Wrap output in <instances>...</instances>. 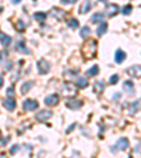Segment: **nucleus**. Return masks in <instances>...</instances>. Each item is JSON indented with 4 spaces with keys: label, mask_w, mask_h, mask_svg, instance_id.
<instances>
[{
    "label": "nucleus",
    "mask_w": 141,
    "mask_h": 158,
    "mask_svg": "<svg viewBox=\"0 0 141 158\" xmlns=\"http://www.w3.org/2000/svg\"><path fill=\"white\" fill-rule=\"evenodd\" d=\"M127 148H128V140L124 138V137H122V138H118L117 143H116V145L112 147L110 150H112L113 152H117V151H124V150H127Z\"/></svg>",
    "instance_id": "nucleus-1"
},
{
    "label": "nucleus",
    "mask_w": 141,
    "mask_h": 158,
    "mask_svg": "<svg viewBox=\"0 0 141 158\" xmlns=\"http://www.w3.org/2000/svg\"><path fill=\"white\" fill-rule=\"evenodd\" d=\"M96 41L95 40H92L90 43H88L85 45V48H83V52H85V55L86 56H90V58H93L95 56V54H96V48H97V45H96Z\"/></svg>",
    "instance_id": "nucleus-2"
},
{
    "label": "nucleus",
    "mask_w": 141,
    "mask_h": 158,
    "mask_svg": "<svg viewBox=\"0 0 141 158\" xmlns=\"http://www.w3.org/2000/svg\"><path fill=\"white\" fill-rule=\"evenodd\" d=\"M23 109L26 112H34V110L38 109V102L34 100V99H27V100H24V103H23Z\"/></svg>",
    "instance_id": "nucleus-3"
},
{
    "label": "nucleus",
    "mask_w": 141,
    "mask_h": 158,
    "mask_svg": "<svg viewBox=\"0 0 141 158\" xmlns=\"http://www.w3.org/2000/svg\"><path fill=\"white\" fill-rule=\"evenodd\" d=\"M49 71H51V64H49L48 61H45V59H39L38 61V72L41 73V75H45Z\"/></svg>",
    "instance_id": "nucleus-4"
},
{
    "label": "nucleus",
    "mask_w": 141,
    "mask_h": 158,
    "mask_svg": "<svg viewBox=\"0 0 141 158\" xmlns=\"http://www.w3.org/2000/svg\"><path fill=\"white\" fill-rule=\"evenodd\" d=\"M83 102L79 100V99H72V98H68L66 99V107L71 109V110H76V109L82 107Z\"/></svg>",
    "instance_id": "nucleus-5"
},
{
    "label": "nucleus",
    "mask_w": 141,
    "mask_h": 158,
    "mask_svg": "<svg viewBox=\"0 0 141 158\" xmlns=\"http://www.w3.org/2000/svg\"><path fill=\"white\" fill-rule=\"evenodd\" d=\"M76 92H78V89H76L75 86L72 85V83H65V85L62 86V93L65 96H68V98H71V96H75Z\"/></svg>",
    "instance_id": "nucleus-6"
},
{
    "label": "nucleus",
    "mask_w": 141,
    "mask_h": 158,
    "mask_svg": "<svg viewBox=\"0 0 141 158\" xmlns=\"http://www.w3.org/2000/svg\"><path fill=\"white\" fill-rule=\"evenodd\" d=\"M52 117V112L51 110H41V112L37 113L35 118H37V122L39 123H44L45 120H48V118Z\"/></svg>",
    "instance_id": "nucleus-7"
},
{
    "label": "nucleus",
    "mask_w": 141,
    "mask_h": 158,
    "mask_svg": "<svg viewBox=\"0 0 141 158\" xmlns=\"http://www.w3.org/2000/svg\"><path fill=\"white\" fill-rule=\"evenodd\" d=\"M45 105L47 106H56L59 103V96L56 95V93H54V95H49L45 98Z\"/></svg>",
    "instance_id": "nucleus-8"
},
{
    "label": "nucleus",
    "mask_w": 141,
    "mask_h": 158,
    "mask_svg": "<svg viewBox=\"0 0 141 158\" xmlns=\"http://www.w3.org/2000/svg\"><path fill=\"white\" fill-rule=\"evenodd\" d=\"M3 106L7 109V110H14L16 109V100H14V98H6V99H3Z\"/></svg>",
    "instance_id": "nucleus-9"
},
{
    "label": "nucleus",
    "mask_w": 141,
    "mask_h": 158,
    "mask_svg": "<svg viewBox=\"0 0 141 158\" xmlns=\"http://www.w3.org/2000/svg\"><path fill=\"white\" fill-rule=\"evenodd\" d=\"M117 13H118V6H117V4H109V6L106 7V11H105L106 16L114 17Z\"/></svg>",
    "instance_id": "nucleus-10"
},
{
    "label": "nucleus",
    "mask_w": 141,
    "mask_h": 158,
    "mask_svg": "<svg viewBox=\"0 0 141 158\" xmlns=\"http://www.w3.org/2000/svg\"><path fill=\"white\" fill-rule=\"evenodd\" d=\"M123 89H124V92H127L128 95H134V89H135V86H134V83H133V81H126L124 83H123Z\"/></svg>",
    "instance_id": "nucleus-11"
},
{
    "label": "nucleus",
    "mask_w": 141,
    "mask_h": 158,
    "mask_svg": "<svg viewBox=\"0 0 141 158\" xmlns=\"http://www.w3.org/2000/svg\"><path fill=\"white\" fill-rule=\"evenodd\" d=\"M127 73L133 78H140V65H133L127 69Z\"/></svg>",
    "instance_id": "nucleus-12"
},
{
    "label": "nucleus",
    "mask_w": 141,
    "mask_h": 158,
    "mask_svg": "<svg viewBox=\"0 0 141 158\" xmlns=\"http://www.w3.org/2000/svg\"><path fill=\"white\" fill-rule=\"evenodd\" d=\"M0 44L6 48V47H9L10 44H11V37L7 35V34L4 33H0Z\"/></svg>",
    "instance_id": "nucleus-13"
},
{
    "label": "nucleus",
    "mask_w": 141,
    "mask_h": 158,
    "mask_svg": "<svg viewBox=\"0 0 141 158\" xmlns=\"http://www.w3.org/2000/svg\"><path fill=\"white\" fill-rule=\"evenodd\" d=\"M76 85H78L79 89H85V88H88L89 82H88V79H86V78L78 75V76H76Z\"/></svg>",
    "instance_id": "nucleus-14"
},
{
    "label": "nucleus",
    "mask_w": 141,
    "mask_h": 158,
    "mask_svg": "<svg viewBox=\"0 0 141 158\" xmlns=\"http://www.w3.org/2000/svg\"><path fill=\"white\" fill-rule=\"evenodd\" d=\"M16 48H17V51H19V52L30 54V49H28V48H27V47H26V41H24V40H20L19 43H17Z\"/></svg>",
    "instance_id": "nucleus-15"
},
{
    "label": "nucleus",
    "mask_w": 141,
    "mask_h": 158,
    "mask_svg": "<svg viewBox=\"0 0 141 158\" xmlns=\"http://www.w3.org/2000/svg\"><path fill=\"white\" fill-rule=\"evenodd\" d=\"M124 59H126V52L123 51V49H117L116 54H114V61L117 64H122Z\"/></svg>",
    "instance_id": "nucleus-16"
},
{
    "label": "nucleus",
    "mask_w": 141,
    "mask_h": 158,
    "mask_svg": "<svg viewBox=\"0 0 141 158\" xmlns=\"http://www.w3.org/2000/svg\"><path fill=\"white\" fill-rule=\"evenodd\" d=\"M105 82H103V81H97V82L95 83V85H93V90H95V93H102L103 90H105Z\"/></svg>",
    "instance_id": "nucleus-17"
},
{
    "label": "nucleus",
    "mask_w": 141,
    "mask_h": 158,
    "mask_svg": "<svg viewBox=\"0 0 141 158\" xmlns=\"http://www.w3.org/2000/svg\"><path fill=\"white\" fill-rule=\"evenodd\" d=\"M138 109H140V100H135V102H133L131 105L128 106V113L130 114H135L138 112Z\"/></svg>",
    "instance_id": "nucleus-18"
},
{
    "label": "nucleus",
    "mask_w": 141,
    "mask_h": 158,
    "mask_svg": "<svg viewBox=\"0 0 141 158\" xmlns=\"http://www.w3.org/2000/svg\"><path fill=\"white\" fill-rule=\"evenodd\" d=\"M105 19V13H95L92 17H90V23H100Z\"/></svg>",
    "instance_id": "nucleus-19"
},
{
    "label": "nucleus",
    "mask_w": 141,
    "mask_h": 158,
    "mask_svg": "<svg viewBox=\"0 0 141 158\" xmlns=\"http://www.w3.org/2000/svg\"><path fill=\"white\" fill-rule=\"evenodd\" d=\"M34 86V82L33 81H28V82L23 83V86H21V93L23 95H26V93H28L30 90H31V88Z\"/></svg>",
    "instance_id": "nucleus-20"
},
{
    "label": "nucleus",
    "mask_w": 141,
    "mask_h": 158,
    "mask_svg": "<svg viewBox=\"0 0 141 158\" xmlns=\"http://www.w3.org/2000/svg\"><path fill=\"white\" fill-rule=\"evenodd\" d=\"M90 9H92V3H90V0H86L85 3L82 4V7L79 9V11H81L82 14H85V13H88Z\"/></svg>",
    "instance_id": "nucleus-21"
},
{
    "label": "nucleus",
    "mask_w": 141,
    "mask_h": 158,
    "mask_svg": "<svg viewBox=\"0 0 141 158\" xmlns=\"http://www.w3.org/2000/svg\"><path fill=\"white\" fill-rule=\"evenodd\" d=\"M81 37H82L83 40L89 38V37H90V27H88V26L82 27V30H81Z\"/></svg>",
    "instance_id": "nucleus-22"
},
{
    "label": "nucleus",
    "mask_w": 141,
    "mask_h": 158,
    "mask_svg": "<svg viewBox=\"0 0 141 158\" xmlns=\"http://www.w3.org/2000/svg\"><path fill=\"white\" fill-rule=\"evenodd\" d=\"M51 14H52L54 17H56V19H61V17L65 16V11L61 9H52L51 10Z\"/></svg>",
    "instance_id": "nucleus-23"
},
{
    "label": "nucleus",
    "mask_w": 141,
    "mask_h": 158,
    "mask_svg": "<svg viewBox=\"0 0 141 158\" xmlns=\"http://www.w3.org/2000/svg\"><path fill=\"white\" fill-rule=\"evenodd\" d=\"M106 31H107V24L103 21V23L97 27V31H96V33H97V35L100 37V35H103V34H106Z\"/></svg>",
    "instance_id": "nucleus-24"
},
{
    "label": "nucleus",
    "mask_w": 141,
    "mask_h": 158,
    "mask_svg": "<svg viewBox=\"0 0 141 158\" xmlns=\"http://www.w3.org/2000/svg\"><path fill=\"white\" fill-rule=\"evenodd\" d=\"M99 73V66L97 65H93L90 69H88V72H86V76H96Z\"/></svg>",
    "instance_id": "nucleus-25"
},
{
    "label": "nucleus",
    "mask_w": 141,
    "mask_h": 158,
    "mask_svg": "<svg viewBox=\"0 0 141 158\" xmlns=\"http://www.w3.org/2000/svg\"><path fill=\"white\" fill-rule=\"evenodd\" d=\"M66 24H68V27H71V28H78L79 27V21L76 19H69L68 21H66Z\"/></svg>",
    "instance_id": "nucleus-26"
},
{
    "label": "nucleus",
    "mask_w": 141,
    "mask_h": 158,
    "mask_svg": "<svg viewBox=\"0 0 141 158\" xmlns=\"http://www.w3.org/2000/svg\"><path fill=\"white\" fill-rule=\"evenodd\" d=\"M34 19H35L37 21H39V23H43V21H45L47 14L45 13H34Z\"/></svg>",
    "instance_id": "nucleus-27"
},
{
    "label": "nucleus",
    "mask_w": 141,
    "mask_h": 158,
    "mask_svg": "<svg viewBox=\"0 0 141 158\" xmlns=\"http://www.w3.org/2000/svg\"><path fill=\"white\" fill-rule=\"evenodd\" d=\"M17 30H19L20 33H23L24 30H26V23H24L23 20H17V24H16Z\"/></svg>",
    "instance_id": "nucleus-28"
},
{
    "label": "nucleus",
    "mask_w": 141,
    "mask_h": 158,
    "mask_svg": "<svg viewBox=\"0 0 141 158\" xmlns=\"http://www.w3.org/2000/svg\"><path fill=\"white\" fill-rule=\"evenodd\" d=\"M131 10H133V6H131V4H127V6L123 7L122 13L124 14V16H130V14H131Z\"/></svg>",
    "instance_id": "nucleus-29"
},
{
    "label": "nucleus",
    "mask_w": 141,
    "mask_h": 158,
    "mask_svg": "<svg viewBox=\"0 0 141 158\" xmlns=\"http://www.w3.org/2000/svg\"><path fill=\"white\" fill-rule=\"evenodd\" d=\"M117 82H118V75H113V76H110V83H112V85H116Z\"/></svg>",
    "instance_id": "nucleus-30"
},
{
    "label": "nucleus",
    "mask_w": 141,
    "mask_h": 158,
    "mask_svg": "<svg viewBox=\"0 0 141 158\" xmlns=\"http://www.w3.org/2000/svg\"><path fill=\"white\" fill-rule=\"evenodd\" d=\"M7 96H9V98H14V88L13 86H10V88L7 89Z\"/></svg>",
    "instance_id": "nucleus-31"
},
{
    "label": "nucleus",
    "mask_w": 141,
    "mask_h": 158,
    "mask_svg": "<svg viewBox=\"0 0 141 158\" xmlns=\"http://www.w3.org/2000/svg\"><path fill=\"white\" fill-rule=\"evenodd\" d=\"M19 150H20V145H13V147L10 148V154H16Z\"/></svg>",
    "instance_id": "nucleus-32"
},
{
    "label": "nucleus",
    "mask_w": 141,
    "mask_h": 158,
    "mask_svg": "<svg viewBox=\"0 0 141 158\" xmlns=\"http://www.w3.org/2000/svg\"><path fill=\"white\" fill-rule=\"evenodd\" d=\"M13 69V62H6V66H4V71H11Z\"/></svg>",
    "instance_id": "nucleus-33"
},
{
    "label": "nucleus",
    "mask_w": 141,
    "mask_h": 158,
    "mask_svg": "<svg viewBox=\"0 0 141 158\" xmlns=\"http://www.w3.org/2000/svg\"><path fill=\"white\" fill-rule=\"evenodd\" d=\"M78 0H61V3L62 4H73V3H76Z\"/></svg>",
    "instance_id": "nucleus-34"
},
{
    "label": "nucleus",
    "mask_w": 141,
    "mask_h": 158,
    "mask_svg": "<svg viewBox=\"0 0 141 158\" xmlns=\"http://www.w3.org/2000/svg\"><path fill=\"white\" fill-rule=\"evenodd\" d=\"M6 56H7V52H6V51H3V52H0V62H2V61H3V59L6 58Z\"/></svg>",
    "instance_id": "nucleus-35"
},
{
    "label": "nucleus",
    "mask_w": 141,
    "mask_h": 158,
    "mask_svg": "<svg viewBox=\"0 0 141 158\" xmlns=\"http://www.w3.org/2000/svg\"><path fill=\"white\" fill-rule=\"evenodd\" d=\"M75 123H72V124H71V127H68V128H66V133H71V131H72V130H73V128H75Z\"/></svg>",
    "instance_id": "nucleus-36"
},
{
    "label": "nucleus",
    "mask_w": 141,
    "mask_h": 158,
    "mask_svg": "<svg viewBox=\"0 0 141 158\" xmlns=\"http://www.w3.org/2000/svg\"><path fill=\"white\" fill-rule=\"evenodd\" d=\"M9 140H10V137H6V138H3V140H2V141H0V144H2V145L7 144V141H9Z\"/></svg>",
    "instance_id": "nucleus-37"
},
{
    "label": "nucleus",
    "mask_w": 141,
    "mask_h": 158,
    "mask_svg": "<svg viewBox=\"0 0 141 158\" xmlns=\"http://www.w3.org/2000/svg\"><path fill=\"white\" fill-rule=\"evenodd\" d=\"M3 85H4V78L0 75V88H3Z\"/></svg>",
    "instance_id": "nucleus-38"
},
{
    "label": "nucleus",
    "mask_w": 141,
    "mask_h": 158,
    "mask_svg": "<svg viewBox=\"0 0 141 158\" xmlns=\"http://www.w3.org/2000/svg\"><path fill=\"white\" fill-rule=\"evenodd\" d=\"M20 2H21V0H11V3L13 4H17V3H20Z\"/></svg>",
    "instance_id": "nucleus-39"
},
{
    "label": "nucleus",
    "mask_w": 141,
    "mask_h": 158,
    "mask_svg": "<svg viewBox=\"0 0 141 158\" xmlns=\"http://www.w3.org/2000/svg\"><path fill=\"white\" fill-rule=\"evenodd\" d=\"M134 152H137V154H140V147H138V145H137V148H135V150H134Z\"/></svg>",
    "instance_id": "nucleus-40"
},
{
    "label": "nucleus",
    "mask_w": 141,
    "mask_h": 158,
    "mask_svg": "<svg viewBox=\"0 0 141 158\" xmlns=\"http://www.w3.org/2000/svg\"><path fill=\"white\" fill-rule=\"evenodd\" d=\"M113 98H114V99H118V98H120V93H114V96H113Z\"/></svg>",
    "instance_id": "nucleus-41"
},
{
    "label": "nucleus",
    "mask_w": 141,
    "mask_h": 158,
    "mask_svg": "<svg viewBox=\"0 0 141 158\" xmlns=\"http://www.w3.org/2000/svg\"><path fill=\"white\" fill-rule=\"evenodd\" d=\"M99 2H102V3H107L109 0H99Z\"/></svg>",
    "instance_id": "nucleus-42"
},
{
    "label": "nucleus",
    "mask_w": 141,
    "mask_h": 158,
    "mask_svg": "<svg viewBox=\"0 0 141 158\" xmlns=\"http://www.w3.org/2000/svg\"><path fill=\"white\" fill-rule=\"evenodd\" d=\"M3 13V7H0V14Z\"/></svg>",
    "instance_id": "nucleus-43"
},
{
    "label": "nucleus",
    "mask_w": 141,
    "mask_h": 158,
    "mask_svg": "<svg viewBox=\"0 0 141 158\" xmlns=\"http://www.w3.org/2000/svg\"><path fill=\"white\" fill-rule=\"evenodd\" d=\"M0 140H2V131H0Z\"/></svg>",
    "instance_id": "nucleus-44"
},
{
    "label": "nucleus",
    "mask_w": 141,
    "mask_h": 158,
    "mask_svg": "<svg viewBox=\"0 0 141 158\" xmlns=\"http://www.w3.org/2000/svg\"><path fill=\"white\" fill-rule=\"evenodd\" d=\"M34 2H35V0H34Z\"/></svg>",
    "instance_id": "nucleus-45"
}]
</instances>
